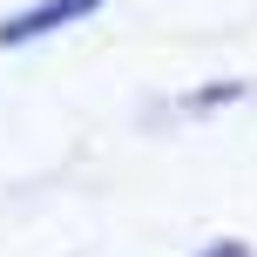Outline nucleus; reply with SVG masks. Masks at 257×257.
<instances>
[{
  "instance_id": "obj_1",
  "label": "nucleus",
  "mask_w": 257,
  "mask_h": 257,
  "mask_svg": "<svg viewBox=\"0 0 257 257\" xmlns=\"http://www.w3.org/2000/svg\"><path fill=\"white\" fill-rule=\"evenodd\" d=\"M88 7H102V0H48V7H27V14H14V21L0 27V48H14V41H34V34H48V27L75 21V14H88Z\"/></svg>"
},
{
  "instance_id": "obj_2",
  "label": "nucleus",
  "mask_w": 257,
  "mask_h": 257,
  "mask_svg": "<svg viewBox=\"0 0 257 257\" xmlns=\"http://www.w3.org/2000/svg\"><path fill=\"white\" fill-rule=\"evenodd\" d=\"M210 257H244V244H217V250H210Z\"/></svg>"
}]
</instances>
